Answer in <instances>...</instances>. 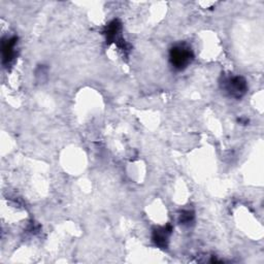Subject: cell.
I'll return each instance as SVG.
<instances>
[{
	"label": "cell",
	"mask_w": 264,
	"mask_h": 264,
	"mask_svg": "<svg viewBox=\"0 0 264 264\" xmlns=\"http://www.w3.org/2000/svg\"><path fill=\"white\" fill-rule=\"evenodd\" d=\"M194 55L191 47L187 43H178L169 52V61L175 71H183L193 61Z\"/></svg>",
	"instance_id": "obj_1"
},
{
	"label": "cell",
	"mask_w": 264,
	"mask_h": 264,
	"mask_svg": "<svg viewBox=\"0 0 264 264\" xmlns=\"http://www.w3.org/2000/svg\"><path fill=\"white\" fill-rule=\"evenodd\" d=\"M221 88L230 97L239 99L246 94L248 90V84L243 77L229 76L223 78V81L221 82Z\"/></svg>",
	"instance_id": "obj_2"
},
{
	"label": "cell",
	"mask_w": 264,
	"mask_h": 264,
	"mask_svg": "<svg viewBox=\"0 0 264 264\" xmlns=\"http://www.w3.org/2000/svg\"><path fill=\"white\" fill-rule=\"evenodd\" d=\"M171 231H172V228H171L170 225L155 229L153 232L154 243H155L158 247H160L162 249L166 248L169 235L171 234Z\"/></svg>",
	"instance_id": "obj_3"
},
{
	"label": "cell",
	"mask_w": 264,
	"mask_h": 264,
	"mask_svg": "<svg viewBox=\"0 0 264 264\" xmlns=\"http://www.w3.org/2000/svg\"><path fill=\"white\" fill-rule=\"evenodd\" d=\"M17 41L18 38L16 36H13L3 42V62L5 65H9L14 60V57L16 55L15 49Z\"/></svg>",
	"instance_id": "obj_4"
},
{
	"label": "cell",
	"mask_w": 264,
	"mask_h": 264,
	"mask_svg": "<svg viewBox=\"0 0 264 264\" xmlns=\"http://www.w3.org/2000/svg\"><path fill=\"white\" fill-rule=\"evenodd\" d=\"M121 23L118 21V20H114L112 21L111 23H109L104 31H103V34L105 35L106 37V41H108V43L111 42H116L118 38H120V31H121Z\"/></svg>",
	"instance_id": "obj_5"
},
{
	"label": "cell",
	"mask_w": 264,
	"mask_h": 264,
	"mask_svg": "<svg viewBox=\"0 0 264 264\" xmlns=\"http://www.w3.org/2000/svg\"><path fill=\"white\" fill-rule=\"evenodd\" d=\"M194 221V213L190 211H185L180 216V223L182 225L189 226Z\"/></svg>",
	"instance_id": "obj_6"
}]
</instances>
